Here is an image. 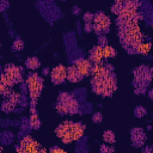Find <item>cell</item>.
Returning <instances> with one entry per match:
<instances>
[{
	"instance_id": "6da1fadb",
	"label": "cell",
	"mask_w": 153,
	"mask_h": 153,
	"mask_svg": "<svg viewBox=\"0 0 153 153\" xmlns=\"http://www.w3.org/2000/svg\"><path fill=\"white\" fill-rule=\"evenodd\" d=\"M92 91L102 97H110L117 88L116 75L110 65L96 63L90 72Z\"/></svg>"
},
{
	"instance_id": "7a4b0ae2",
	"label": "cell",
	"mask_w": 153,
	"mask_h": 153,
	"mask_svg": "<svg viewBox=\"0 0 153 153\" xmlns=\"http://www.w3.org/2000/svg\"><path fill=\"white\" fill-rule=\"evenodd\" d=\"M139 20L117 19L120 42L128 53H135L136 47L143 41L142 32L137 25Z\"/></svg>"
},
{
	"instance_id": "3957f363",
	"label": "cell",
	"mask_w": 153,
	"mask_h": 153,
	"mask_svg": "<svg viewBox=\"0 0 153 153\" xmlns=\"http://www.w3.org/2000/svg\"><path fill=\"white\" fill-rule=\"evenodd\" d=\"M84 130H85V126L81 122L66 121V122H62L55 129V134L62 140V142L69 143L72 141L80 139L84 134Z\"/></svg>"
},
{
	"instance_id": "277c9868",
	"label": "cell",
	"mask_w": 153,
	"mask_h": 153,
	"mask_svg": "<svg viewBox=\"0 0 153 153\" xmlns=\"http://www.w3.org/2000/svg\"><path fill=\"white\" fill-rule=\"evenodd\" d=\"M26 85H27L30 99H31V115H37L36 102L42 92V88H43V79L38 74L32 73L26 78Z\"/></svg>"
},
{
	"instance_id": "5b68a950",
	"label": "cell",
	"mask_w": 153,
	"mask_h": 153,
	"mask_svg": "<svg viewBox=\"0 0 153 153\" xmlns=\"http://www.w3.org/2000/svg\"><path fill=\"white\" fill-rule=\"evenodd\" d=\"M55 109L60 115H73L79 111V103L76 102V99L73 98L72 94L67 92H61L57 97Z\"/></svg>"
},
{
	"instance_id": "8992f818",
	"label": "cell",
	"mask_w": 153,
	"mask_h": 153,
	"mask_svg": "<svg viewBox=\"0 0 153 153\" xmlns=\"http://www.w3.org/2000/svg\"><path fill=\"white\" fill-rule=\"evenodd\" d=\"M134 81L133 85L135 86V92L136 93H141L145 92L147 85L151 81V76H152V71L148 66H140L136 69H134Z\"/></svg>"
},
{
	"instance_id": "52a82bcc",
	"label": "cell",
	"mask_w": 153,
	"mask_h": 153,
	"mask_svg": "<svg viewBox=\"0 0 153 153\" xmlns=\"http://www.w3.org/2000/svg\"><path fill=\"white\" fill-rule=\"evenodd\" d=\"M23 71L20 67L16 66V65H12V63H8L5 66L4 68V72L0 76V81L6 85L7 87H12L14 84L17 82H20L23 80Z\"/></svg>"
},
{
	"instance_id": "ba28073f",
	"label": "cell",
	"mask_w": 153,
	"mask_h": 153,
	"mask_svg": "<svg viewBox=\"0 0 153 153\" xmlns=\"http://www.w3.org/2000/svg\"><path fill=\"white\" fill-rule=\"evenodd\" d=\"M139 2L136 1H122V7L118 16L121 20H139Z\"/></svg>"
},
{
	"instance_id": "9c48e42d",
	"label": "cell",
	"mask_w": 153,
	"mask_h": 153,
	"mask_svg": "<svg viewBox=\"0 0 153 153\" xmlns=\"http://www.w3.org/2000/svg\"><path fill=\"white\" fill-rule=\"evenodd\" d=\"M16 149L17 153H45L44 148H42L39 143L31 136L23 137L19 145L16 147Z\"/></svg>"
},
{
	"instance_id": "30bf717a",
	"label": "cell",
	"mask_w": 153,
	"mask_h": 153,
	"mask_svg": "<svg viewBox=\"0 0 153 153\" xmlns=\"http://www.w3.org/2000/svg\"><path fill=\"white\" fill-rule=\"evenodd\" d=\"M92 29L96 33H106L110 29V19L106 14L103 12H97L93 14V22H92Z\"/></svg>"
},
{
	"instance_id": "8fae6325",
	"label": "cell",
	"mask_w": 153,
	"mask_h": 153,
	"mask_svg": "<svg viewBox=\"0 0 153 153\" xmlns=\"http://www.w3.org/2000/svg\"><path fill=\"white\" fill-rule=\"evenodd\" d=\"M50 78L54 84H62L66 80V67L63 65H57L56 67H54L50 73Z\"/></svg>"
},
{
	"instance_id": "7c38bea8",
	"label": "cell",
	"mask_w": 153,
	"mask_h": 153,
	"mask_svg": "<svg viewBox=\"0 0 153 153\" xmlns=\"http://www.w3.org/2000/svg\"><path fill=\"white\" fill-rule=\"evenodd\" d=\"M130 139H131L133 146L141 147L146 142V134L141 128H133L130 130Z\"/></svg>"
},
{
	"instance_id": "4fadbf2b",
	"label": "cell",
	"mask_w": 153,
	"mask_h": 153,
	"mask_svg": "<svg viewBox=\"0 0 153 153\" xmlns=\"http://www.w3.org/2000/svg\"><path fill=\"white\" fill-rule=\"evenodd\" d=\"M74 67L76 68V71L84 76H87L90 75V72H91V68H92V65H91V61L90 60H86V59H81V60H78L75 61L74 63Z\"/></svg>"
},
{
	"instance_id": "5bb4252c",
	"label": "cell",
	"mask_w": 153,
	"mask_h": 153,
	"mask_svg": "<svg viewBox=\"0 0 153 153\" xmlns=\"http://www.w3.org/2000/svg\"><path fill=\"white\" fill-rule=\"evenodd\" d=\"M88 57H90V61H92L94 65L96 63H103V60H104V57H103V48L100 45L93 47L90 50Z\"/></svg>"
},
{
	"instance_id": "9a60e30c",
	"label": "cell",
	"mask_w": 153,
	"mask_h": 153,
	"mask_svg": "<svg viewBox=\"0 0 153 153\" xmlns=\"http://www.w3.org/2000/svg\"><path fill=\"white\" fill-rule=\"evenodd\" d=\"M66 79L71 82H79L80 80H82V75L76 71L74 66H71L66 69Z\"/></svg>"
},
{
	"instance_id": "2e32d148",
	"label": "cell",
	"mask_w": 153,
	"mask_h": 153,
	"mask_svg": "<svg viewBox=\"0 0 153 153\" xmlns=\"http://www.w3.org/2000/svg\"><path fill=\"white\" fill-rule=\"evenodd\" d=\"M149 50H151V43L149 42H141L137 47H136V49H135V53H137V54H142V55H146V54H148L149 53Z\"/></svg>"
},
{
	"instance_id": "e0dca14e",
	"label": "cell",
	"mask_w": 153,
	"mask_h": 153,
	"mask_svg": "<svg viewBox=\"0 0 153 153\" xmlns=\"http://www.w3.org/2000/svg\"><path fill=\"white\" fill-rule=\"evenodd\" d=\"M25 66H26L29 69H36V68H38V67L41 66V62H39V60H38L37 57L32 56V57L26 59V61H25Z\"/></svg>"
},
{
	"instance_id": "ac0fdd59",
	"label": "cell",
	"mask_w": 153,
	"mask_h": 153,
	"mask_svg": "<svg viewBox=\"0 0 153 153\" xmlns=\"http://www.w3.org/2000/svg\"><path fill=\"white\" fill-rule=\"evenodd\" d=\"M102 48H103V57L104 59H110V57H114L116 55V50L112 47L106 44V45H103Z\"/></svg>"
},
{
	"instance_id": "d6986e66",
	"label": "cell",
	"mask_w": 153,
	"mask_h": 153,
	"mask_svg": "<svg viewBox=\"0 0 153 153\" xmlns=\"http://www.w3.org/2000/svg\"><path fill=\"white\" fill-rule=\"evenodd\" d=\"M92 22H93V14L92 13H85L84 14V23H85V29L90 31L92 29Z\"/></svg>"
},
{
	"instance_id": "ffe728a7",
	"label": "cell",
	"mask_w": 153,
	"mask_h": 153,
	"mask_svg": "<svg viewBox=\"0 0 153 153\" xmlns=\"http://www.w3.org/2000/svg\"><path fill=\"white\" fill-rule=\"evenodd\" d=\"M103 139H104V141L108 142V143H114V142H115V134H114V131H111V130H105L104 134H103Z\"/></svg>"
},
{
	"instance_id": "44dd1931",
	"label": "cell",
	"mask_w": 153,
	"mask_h": 153,
	"mask_svg": "<svg viewBox=\"0 0 153 153\" xmlns=\"http://www.w3.org/2000/svg\"><path fill=\"white\" fill-rule=\"evenodd\" d=\"M30 126L33 129H38L41 127V121L38 118V115H31L30 116Z\"/></svg>"
},
{
	"instance_id": "7402d4cb",
	"label": "cell",
	"mask_w": 153,
	"mask_h": 153,
	"mask_svg": "<svg viewBox=\"0 0 153 153\" xmlns=\"http://www.w3.org/2000/svg\"><path fill=\"white\" fill-rule=\"evenodd\" d=\"M24 48V42L20 39V38H17L13 44H12V50L13 51H18V50H22Z\"/></svg>"
},
{
	"instance_id": "603a6c76",
	"label": "cell",
	"mask_w": 153,
	"mask_h": 153,
	"mask_svg": "<svg viewBox=\"0 0 153 153\" xmlns=\"http://www.w3.org/2000/svg\"><path fill=\"white\" fill-rule=\"evenodd\" d=\"M0 94L4 97H8L11 94V88L7 87L6 85H4L1 81H0Z\"/></svg>"
},
{
	"instance_id": "cb8c5ba5",
	"label": "cell",
	"mask_w": 153,
	"mask_h": 153,
	"mask_svg": "<svg viewBox=\"0 0 153 153\" xmlns=\"http://www.w3.org/2000/svg\"><path fill=\"white\" fill-rule=\"evenodd\" d=\"M134 114L136 117H143L146 115V109L143 106H136L134 110Z\"/></svg>"
},
{
	"instance_id": "d4e9b609",
	"label": "cell",
	"mask_w": 153,
	"mask_h": 153,
	"mask_svg": "<svg viewBox=\"0 0 153 153\" xmlns=\"http://www.w3.org/2000/svg\"><path fill=\"white\" fill-rule=\"evenodd\" d=\"M100 153H114V147L104 143L100 146Z\"/></svg>"
},
{
	"instance_id": "484cf974",
	"label": "cell",
	"mask_w": 153,
	"mask_h": 153,
	"mask_svg": "<svg viewBox=\"0 0 153 153\" xmlns=\"http://www.w3.org/2000/svg\"><path fill=\"white\" fill-rule=\"evenodd\" d=\"M102 120H103V116H102L100 112H94V114L92 115V121H93L94 123H100Z\"/></svg>"
},
{
	"instance_id": "4316f807",
	"label": "cell",
	"mask_w": 153,
	"mask_h": 153,
	"mask_svg": "<svg viewBox=\"0 0 153 153\" xmlns=\"http://www.w3.org/2000/svg\"><path fill=\"white\" fill-rule=\"evenodd\" d=\"M49 153H66V151H63V149L60 148V147H53V148L49 151Z\"/></svg>"
},
{
	"instance_id": "83f0119b",
	"label": "cell",
	"mask_w": 153,
	"mask_h": 153,
	"mask_svg": "<svg viewBox=\"0 0 153 153\" xmlns=\"http://www.w3.org/2000/svg\"><path fill=\"white\" fill-rule=\"evenodd\" d=\"M8 6H10V4H8L7 1H0V11H5V10H7Z\"/></svg>"
},
{
	"instance_id": "f1b7e54d",
	"label": "cell",
	"mask_w": 153,
	"mask_h": 153,
	"mask_svg": "<svg viewBox=\"0 0 153 153\" xmlns=\"http://www.w3.org/2000/svg\"><path fill=\"white\" fill-rule=\"evenodd\" d=\"M142 153H152V147H151V146L145 147V148H143V151H142Z\"/></svg>"
},
{
	"instance_id": "f546056e",
	"label": "cell",
	"mask_w": 153,
	"mask_h": 153,
	"mask_svg": "<svg viewBox=\"0 0 153 153\" xmlns=\"http://www.w3.org/2000/svg\"><path fill=\"white\" fill-rule=\"evenodd\" d=\"M1 151H2V148H1V146H0V152H1Z\"/></svg>"
}]
</instances>
